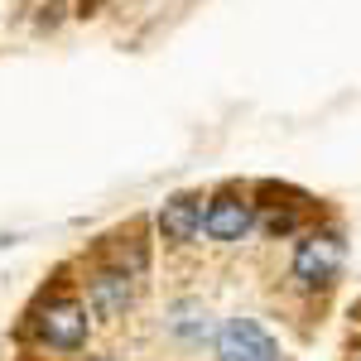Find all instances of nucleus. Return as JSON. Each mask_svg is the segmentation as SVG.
I'll return each instance as SVG.
<instances>
[{"label":"nucleus","mask_w":361,"mask_h":361,"mask_svg":"<svg viewBox=\"0 0 361 361\" xmlns=\"http://www.w3.org/2000/svg\"><path fill=\"white\" fill-rule=\"evenodd\" d=\"M25 333L44 352H58V357H78L87 347V337H92V308L73 289L68 270L54 279V289H44L34 299V308H29V318H25Z\"/></svg>","instance_id":"obj_1"},{"label":"nucleus","mask_w":361,"mask_h":361,"mask_svg":"<svg viewBox=\"0 0 361 361\" xmlns=\"http://www.w3.org/2000/svg\"><path fill=\"white\" fill-rule=\"evenodd\" d=\"M202 197L207 193L164 197V207L154 212V226H159V241L164 246H193L197 241V231H202Z\"/></svg>","instance_id":"obj_8"},{"label":"nucleus","mask_w":361,"mask_h":361,"mask_svg":"<svg viewBox=\"0 0 361 361\" xmlns=\"http://www.w3.org/2000/svg\"><path fill=\"white\" fill-rule=\"evenodd\" d=\"M202 231L217 246H236L255 231V193L250 183H222L202 197Z\"/></svg>","instance_id":"obj_4"},{"label":"nucleus","mask_w":361,"mask_h":361,"mask_svg":"<svg viewBox=\"0 0 361 361\" xmlns=\"http://www.w3.org/2000/svg\"><path fill=\"white\" fill-rule=\"evenodd\" d=\"M255 226L270 236V241H289V236H304L313 222H323V207L313 193H299L289 183H255Z\"/></svg>","instance_id":"obj_3"},{"label":"nucleus","mask_w":361,"mask_h":361,"mask_svg":"<svg viewBox=\"0 0 361 361\" xmlns=\"http://www.w3.org/2000/svg\"><path fill=\"white\" fill-rule=\"evenodd\" d=\"M164 328L178 337L183 347H202V342L212 337V313H207V304H202V299H178V304L169 308Z\"/></svg>","instance_id":"obj_9"},{"label":"nucleus","mask_w":361,"mask_h":361,"mask_svg":"<svg viewBox=\"0 0 361 361\" xmlns=\"http://www.w3.org/2000/svg\"><path fill=\"white\" fill-rule=\"evenodd\" d=\"M92 260H102V265H116V270H126V275H149V260H154V241H149V226L140 222H126L121 231L111 236H102L97 246H92Z\"/></svg>","instance_id":"obj_6"},{"label":"nucleus","mask_w":361,"mask_h":361,"mask_svg":"<svg viewBox=\"0 0 361 361\" xmlns=\"http://www.w3.org/2000/svg\"><path fill=\"white\" fill-rule=\"evenodd\" d=\"M92 5H102V0H82V15H87V10H92Z\"/></svg>","instance_id":"obj_10"},{"label":"nucleus","mask_w":361,"mask_h":361,"mask_svg":"<svg viewBox=\"0 0 361 361\" xmlns=\"http://www.w3.org/2000/svg\"><path fill=\"white\" fill-rule=\"evenodd\" d=\"M342 265H347V236H342V226L313 222L304 231V241L294 246L289 279H294V289H304V294L318 299V294H328L342 279Z\"/></svg>","instance_id":"obj_2"},{"label":"nucleus","mask_w":361,"mask_h":361,"mask_svg":"<svg viewBox=\"0 0 361 361\" xmlns=\"http://www.w3.org/2000/svg\"><path fill=\"white\" fill-rule=\"evenodd\" d=\"M212 347H217V361H279V342L255 318H226Z\"/></svg>","instance_id":"obj_7"},{"label":"nucleus","mask_w":361,"mask_h":361,"mask_svg":"<svg viewBox=\"0 0 361 361\" xmlns=\"http://www.w3.org/2000/svg\"><path fill=\"white\" fill-rule=\"evenodd\" d=\"M140 289H145L140 275H126L116 265H102V260H92V270L82 279V299L92 308V318H102V323H121L140 304Z\"/></svg>","instance_id":"obj_5"}]
</instances>
